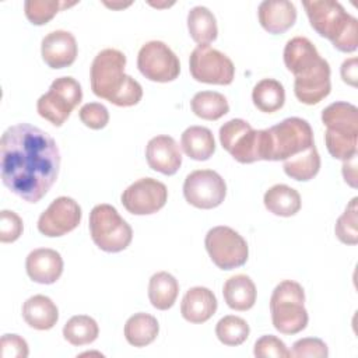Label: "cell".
Masks as SVG:
<instances>
[{
    "label": "cell",
    "mask_w": 358,
    "mask_h": 358,
    "mask_svg": "<svg viewBox=\"0 0 358 358\" xmlns=\"http://www.w3.org/2000/svg\"><path fill=\"white\" fill-rule=\"evenodd\" d=\"M22 317L35 330H49L59 320V309L49 296L38 294L24 302Z\"/></svg>",
    "instance_id": "7402d4cb"
},
{
    "label": "cell",
    "mask_w": 358,
    "mask_h": 358,
    "mask_svg": "<svg viewBox=\"0 0 358 358\" xmlns=\"http://www.w3.org/2000/svg\"><path fill=\"white\" fill-rule=\"evenodd\" d=\"M358 199L354 197L344 213L337 218L334 232L340 242L345 245H357L358 243Z\"/></svg>",
    "instance_id": "d590c367"
},
{
    "label": "cell",
    "mask_w": 358,
    "mask_h": 358,
    "mask_svg": "<svg viewBox=\"0 0 358 358\" xmlns=\"http://www.w3.org/2000/svg\"><path fill=\"white\" fill-rule=\"evenodd\" d=\"M25 270L28 277L35 282L53 284L63 273V259L55 249L38 248L28 253Z\"/></svg>",
    "instance_id": "ac0fdd59"
},
{
    "label": "cell",
    "mask_w": 358,
    "mask_h": 358,
    "mask_svg": "<svg viewBox=\"0 0 358 358\" xmlns=\"http://www.w3.org/2000/svg\"><path fill=\"white\" fill-rule=\"evenodd\" d=\"M357 57H350L343 62L340 73L341 78L345 84L351 87H357V80H358V64H357Z\"/></svg>",
    "instance_id": "7bdbcfd3"
},
{
    "label": "cell",
    "mask_w": 358,
    "mask_h": 358,
    "mask_svg": "<svg viewBox=\"0 0 358 358\" xmlns=\"http://www.w3.org/2000/svg\"><path fill=\"white\" fill-rule=\"evenodd\" d=\"M259 22L268 34H284L296 21V8L288 0H264L257 8Z\"/></svg>",
    "instance_id": "d6986e66"
},
{
    "label": "cell",
    "mask_w": 358,
    "mask_h": 358,
    "mask_svg": "<svg viewBox=\"0 0 358 358\" xmlns=\"http://www.w3.org/2000/svg\"><path fill=\"white\" fill-rule=\"evenodd\" d=\"M76 3H66L59 0H27L24 3V13L28 21L34 25H43L49 22L62 8Z\"/></svg>",
    "instance_id": "e575fe53"
},
{
    "label": "cell",
    "mask_w": 358,
    "mask_h": 358,
    "mask_svg": "<svg viewBox=\"0 0 358 358\" xmlns=\"http://www.w3.org/2000/svg\"><path fill=\"white\" fill-rule=\"evenodd\" d=\"M324 143L329 154L336 159L345 161L358 152V136L355 134H340L326 130Z\"/></svg>",
    "instance_id": "8d00e7d4"
},
{
    "label": "cell",
    "mask_w": 358,
    "mask_h": 358,
    "mask_svg": "<svg viewBox=\"0 0 358 358\" xmlns=\"http://www.w3.org/2000/svg\"><path fill=\"white\" fill-rule=\"evenodd\" d=\"M284 172L294 180L306 182L313 179L320 169V155L316 145H310L305 151L284 161Z\"/></svg>",
    "instance_id": "4dcf8cb0"
},
{
    "label": "cell",
    "mask_w": 358,
    "mask_h": 358,
    "mask_svg": "<svg viewBox=\"0 0 358 358\" xmlns=\"http://www.w3.org/2000/svg\"><path fill=\"white\" fill-rule=\"evenodd\" d=\"M206 250L221 270H234L246 263L249 248L242 235L227 225L211 228L204 239Z\"/></svg>",
    "instance_id": "9c48e42d"
},
{
    "label": "cell",
    "mask_w": 358,
    "mask_h": 358,
    "mask_svg": "<svg viewBox=\"0 0 358 358\" xmlns=\"http://www.w3.org/2000/svg\"><path fill=\"white\" fill-rule=\"evenodd\" d=\"M253 105L264 113L277 112L284 106L285 91L280 81L274 78L260 80L252 91Z\"/></svg>",
    "instance_id": "f546056e"
},
{
    "label": "cell",
    "mask_w": 358,
    "mask_h": 358,
    "mask_svg": "<svg viewBox=\"0 0 358 358\" xmlns=\"http://www.w3.org/2000/svg\"><path fill=\"white\" fill-rule=\"evenodd\" d=\"M187 29L199 45H210L217 39L218 27L214 14L204 6H196L187 13Z\"/></svg>",
    "instance_id": "f1b7e54d"
},
{
    "label": "cell",
    "mask_w": 358,
    "mask_h": 358,
    "mask_svg": "<svg viewBox=\"0 0 358 358\" xmlns=\"http://www.w3.org/2000/svg\"><path fill=\"white\" fill-rule=\"evenodd\" d=\"M90 234L94 243L103 252L124 250L131 239L133 229L110 204H96L90 213Z\"/></svg>",
    "instance_id": "8992f818"
},
{
    "label": "cell",
    "mask_w": 358,
    "mask_h": 358,
    "mask_svg": "<svg viewBox=\"0 0 358 358\" xmlns=\"http://www.w3.org/2000/svg\"><path fill=\"white\" fill-rule=\"evenodd\" d=\"M24 225L21 217L10 210L0 211V242H15L22 234Z\"/></svg>",
    "instance_id": "60d3db41"
},
{
    "label": "cell",
    "mask_w": 358,
    "mask_h": 358,
    "mask_svg": "<svg viewBox=\"0 0 358 358\" xmlns=\"http://www.w3.org/2000/svg\"><path fill=\"white\" fill-rule=\"evenodd\" d=\"M222 295L231 309L243 312L253 308L257 291L255 282L249 275L235 274L225 281L222 287Z\"/></svg>",
    "instance_id": "cb8c5ba5"
},
{
    "label": "cell",
    "mask_w": 358,
    "mask_h": 358,
    "mask_svg": "<svg viewBox=\"0 0 358 358\" xmlns=\"http://www.w3.org/2000/svg\"><path fill=\"white\" fill-rule=\"evenodd\" d=\"M302 6L310 27L344 53L358 48V20L334 0H305Z\"/></svg>",
    "instance_id": "3957f363"
},
{
    "label": "cell",
    "mask_w": 358,
    "mask_h": 358,
    "mask_svg": "<svg viewBox=\"0 0 358 358\" xmlns=\"http://www.w3.org/2000/svg\"><path fill=\"white\" fill-rule=\"evenodd\" d=\"M330 66L329 62L323 57L312 70L295 77L294 81L295 96L305 105L319 103L330 94Z\"/></svg>",
    "instance_id": "9a60e30c"
},
{
    "label": "cell",
    "mask_w": 358,
    "mask_h": 358,
    "mask_svg": "<svg viewBox=\"0 0 358 358\" xmlns=\"http://www.w3.org/2000/svg\"><path fill=\"white\" fill-rule=\"evenodd\" d=\"M81 99L83 90L80 83L73 77H59L50 84L49 91L39 96L36 110L41 117L59 127L69 119Z\"/></svg>",
    "instance_id": "ba28073f"
},
{
    "label": "cell",
    "mask_w": 358,
    "mask_h": 358,
    "mask_svg": "<svg viewBox=\"0 0 358 358\" xmlns=\"http://www.w3.org/2000/svg\"><path fill=\"white\" fill-rule=\"evenodd\" d=\"M329 355L327 345L323 340L316 337H305L299 338L292 344V350L289 351V357L301 358V357H313V358H326Z\"/></svg>",
    "instance_id": "ab89813d"
},
{
    "label": "cell",
    "mask_w": 358,
    "mask_h": 358,
    "mask_svg": "<svg viewBox=\"0 0 358 358\" xmlns=\"http://www.w3.org/2000/svg\"><path fill=\"white\" fill-rule=\"evenodd\" d=\"M186 201L201 210L218 207L227 196V185L222 176L213 169H196L183 182Z\"/></svg>",
    "instance_id": "7c38bea8"
},
{
    "label": "cell",
    "mask_w": 358,
    "mask_h": 358,
    "mask_svg": "<svg viewBox=\"0 0 358 358\" xmlns=\"http://www.w3.org/2000/svg\"><path fill=\"white\" fill-rule=\"evenodd\" d=\"M80 204L67 196L55 199L38 218V231L49 238L63 236L76 229L81 221Z\"/></svg>",
    "instance_id": "5bb4252c"
},
{
    "label": "cell",
    "mask_w": 358,
    "mask_h": 358,
    "mask_svg": "<svg viewBox=\"0 0 358 358\" xmlns=\"http://www.w3.org/2000/svg\"><path fill=\"white\" fill-rule=\"evenodd\" d=\"M179 294L178 280L168 271H158L151 275L148 282V299L158 310L173 306Z\"/></svg>",
    "instance_id": "4316f807"
},
{
    "label": "cell",
    "mask_w": 358,
    "mask_h": 358,
    "mask_svg": "<svg viewBox=\"0 0 358 358\" xmlns=\"http://www.w3.org/2000/svg\"><path fill=\"white\" fill-rule=\"evenodd\" d=\"M98 334V323L88 315H76L70 317L63 327L64 340L76 347L94 343Z\"/></svg>",
    "instance_id": "d6a6232c"
},
{
    "label": "cell",
    "mask_w": 358,
    "mask_h": 358,
    "mask_svg": "<svg viewBox=\"0 0 358 358\" xmlns=\"http://www.w3.org/2000/svg\"><path fill=\"white\" fill-rule=\"evenodd\" d=\"M284 64L294 77L302 76L312 70L319 62L320 55L316 46L305 36H295L285 43Z\"/></svg>",
    "instance_id": "44dd1931"
},
{
    "label": "cell",
    "mask_w": 358,
    "mask_h": 358,
    "mask_svg": "<svg viewBox=\"0 0 358 358\" xmlns=\"http://www.w3.org/2000/svg\"><path fill=\"white\" fill-rule=\"evenodd\" d=\"M249 324L245 319L235 316V315H227L222 319L218 320L215 326V336L217 338L224 344L229 347L241 345L246 341L249 337Z\"/></svg>",
    "instance_id": "836d02e7"
},
{
    "label": "cell",
    "mask_w": 358,
    "mask_h": 358,
    "mask_svg": "<svg viewBox=\"0 0 358 358\" xmlns=\"http://www.w3.org/2000/svg\"><path fill=\"white\" fill-rule=\"evenodd\" d=\"M264 207L274 215L292 217L301 210V194L291 186L278 183L271 186L263 197Z\"/></svg>",
    "instance_id": "484cf974"
},
{
    "label": "cell",
    "mask_w": 358,
    "mask_h": 358,
    "mask_svg": "<svg viewBox=\"0 0 358 358\" xmlns=\"http://www.w3.org/2000/svg\"><path fill=\"white\" fill-rule=\"evenodd\" d=\"M1 358H27L29 354L27 341L18 334H4L0 340Z\"/></svg>",
    "instance_id": "b9f144b4"
},
{
    "label": "cell",
    "mask_w": 358,
    "mask_h": 358,
    "mask_svg": "<svg viewBox=\"0 0 358 358\" xmlns=\"http://www.w3.org/2000/svg\"><path fill=\"white\" fill-rule=\"evenodd\" d=\"M120 200L130 214L150 215L165 206L168 189L162 182L154 178H141L123 190Z\"/></svg>",
    "instance_id": "4fadbf2b"
},
{
    "label": "cell",
    "mask_w": 358,
    "mask_h": 358,
    "mask_svg": "<svg viewBox=\"0 0 358 358\" xmlns=\"http://www.w3.org/2000/svg\"><path fill=\"white\" fill-rule=\"evenodd\" d=\"M343 176L345 183L351 187H357V155L343 161Z\"/></svg>",
    "instance_id": "ee69618b"
},
{
    "label": "cell",
    "mask_w": 358,
    "mask_h": 358,
    "mask_svg": "<svg viewBox=\"0 0 358 358\" xmlns=\"http://www.w3.org/2000/svg\"><path fill=\"white\" fill-rule=\"evenodd\" d=\"M267 130V154L266 161H285L310 145L313 130L310 124L301 117H287Z\"/></svg>",
    "instance_id": "5b68a950"
},
{
    "label": "cell",
    "mask_w": 358,
    "mask_h": 358,
    "mask_svg": "<svg viewBox=\"0 0 358 358\" xmlns=\"http://www.w3.org/2000/svg\"><path fill=\"white\" fill-rule=\"evenodd\" d=\"M192 112L204 120H218L229 112L227 98L215 91H200L190 101Z\"/></svg>",
    "instance_id": "1f68e13d"
},
{
    "label": "cell",
    "mask_w": 358,
    "mask_h": 358,
    "mask_svg": "<svg viewBox=\"0 0 358 358\" xmlns=\"http://www.w3.org/2000/svg\"><path fill=\"white\" fill-rule=\"evenodd\" d=\"M189 70L199 83L229 85L235 77L232 60L210 45H199L189 57Z\"/></svg>",
    "instance_id": "30bf717a"
},
{
    "label": "cell",
    "mask_w": 358,
    "mask_h": 358,
    "mask_svg": "<svg viewBox=\"0 0 358 358\" xmlns=\"http://www.w3.org/2000/svg\"><path fill=\"white\" fill-rule=\"evenodd\" d=\"M137 67L147 80L155 83L173 81L180 73L178 56L161 41H150L140 48Z\"/></svg>",
    "instance_id": "8fae6325"
},
{
    "label": "cell",
    "mask_w": 358,
    "mask_h": 358,
    "mask_svg": "<svg viewBox=\"0 0 358 358\" xmlns=\"http://www.w3.org/2000/svg\"><path fill=\"white\" fill-rule=\"evenodd\" d=\"M303 303L305 291L299 282L284 280L277 284L270 298L274 329L282 334H296L302 331L309 320Z\"/></svg>",
    "instance_id": "277c9868"
},
{
    "label": "cell",
    "mask_w": 358,
    "mask_h": 358,
    "mask_svg": "<svg viewBox=\"0 0 358 358\" xmlns=\"http://www.w3.org/2000/svg\"><path fill=\"white\" fill-rule=\"evenodd\" d=\"M253 354L257 358H288L289 350L285 343L275 336H262L255 343Z\"/></svg>",
    "instance_id": "74e56055"
},
{
    "label": "cell",
    "mask_w": 358,
    "mask_h": 358,
    "mask_svg": "<svg viewBox=\"0 0 358 358\" xmlns=\"http://www.w3.org/2000/svg\"><path fill=\"white\" fill-rule=\"evenodd\" d=\"M126 56L117 49H103L92 60L90 70L91 90L116 106H133L143 98L137 80L124 74Z\"/></svg>",
    "instance_id": "7a4b0ae2"
},
{
    "label": "cell",
    "mask_w": 358,
    "mask_h": 358,
    "mask_svg": "<svg viewBox=\"0 0 358 358\" xmlns=\"http://www.w3.org/2000/svg\"><path fill=\"white\" fill-rule=\"evenodd\" d=\"M218 302L214 292L206 287H192L180 302V313L185 320L199 324L207 322L217 310Z\"/></svg>",
    "instance_id": "ffe728a7"
},
{
    "label": "cell",
    "mask_w": 358,
    "mask_h": 358,
    "mask_svg": "<svg viewBox=\"0 0 358 358\" xmlns=\"http://www.w3.org/2000/svg\"><path fill=\"white\" fill-rule=\"evenodd\" d=\"M322 122L326 130L340 134L358 136V109L350 102H333L322 112Z\"/></svg>",
    "instance_id": "603a6c76"
},
{
    "label": "cell",
    "mask_w": 358,
    "mask_h": 358,
    "mask_svg": "<svg viewBox=\"0 0 358 358\" xmlns=\"http://www.w3.org/2000/svg\"><path fill=\"white\" fill-rule=\"evenodd\" d=\"M80 120L92 130L103 129L109 122V112L105 105L99 102H88L81 106L78 112Z\"/></svg>",
    "instance_id": "f35d334b"
},
{
    "label": "cell",
    "mask_w": 358,
    "mask_h": 358,
    "mask_svg": "<svg viewBox=\"0 0 358 358\" xmlns=\"http://www.w3.org/2000/svg\"><path fill=\"white\" fill-rule=\"evenodd\" d=\"M159 331L158 320L144 312L134 313L126 320L124 324V337L130 345L145 347L151 344Z\"/></svg>",
    "instance_id": "83f0119b"
},
{
    "label": "cell",
    "mask_w": 358,
    "mask_h": 358,
    "mask_svg": "<svg viewBox=\"0 0 358 358\" xmlns=\"http://www.w3.org/2000/svg\"><path fill=\"white\" fill-rule=\"evenodd\" d=\"M56 141L29 123L10 126L0 140V175L4 186L28 203H38L59 176Z\"/></svg>",
    "instance_id": "6da1fadb"
},
{
    "label": "cell",
    "mask_w": 358,
    "mask_h": 358,
    "mask_svg": "<svg viewBox=\"0 0 358 358\" xmlns=\"http://www.w3.org/2000/svg\"><path fill=\"white\" fill-rule=\"evenodd\" d=\"M77 42L71 32L56 29L43 36L41 55L50 69H64L74 63L77 57Z\"/></svg>",
    "instance_id": "2e32d148"
},
{
    "label": "cell",
    "mask_w": 358,
    "mask_h": 358,
    "mask_svg": "<svg viewBox=\"0 0 358 358\" xmlns=\"http://www.w3.org/2000/svg\"><path fill=\"white\" fill-rule=\"evenodd\" d=\"M103 4L108 6V7H110V8H124V7L130 6L131 3H130V1H129V3H108V1H105Z\"/></svg>",
    "instance_id": "f6af8a7d"
},
{
    "label": "cell",
    "mask_w": 358,
    "mask_h": 358,
    "mask_svg": "<svg viewBox=\"0 0 358 358\" xmlns=\"http://www.w3.org/2000/svg\"><path fill=\"white\" fill-rule=\"evenodd\" d=\"M147 164L152 171L175 175L182 165V152L173 137L159 134L152 137L145 147Z\"/></svg>",
    "instance_id": "e0dca14e"
},
{
    "label": "cell",
    "mask_w": 358,
    "mask_h": 358,
    "mask_svg": "<svg viewBox=\"0 0 358 358\" xmlns=\"http://www.w3.org/2000/svg\"><path fill=\"white\" fill-rule=\"evenodd\" d=\"M183 152L194 161H207L215 151V140L210 129L190 126L180 136Z\"/></svg>",
    "instance_id": "d4e9b609"
},
{
    "label": "cell",
    "mask_w": 358,
    "mask_h": 358,
    "mask_svg": "<svg viewBox=\"0 0 358 358\" xmlns=\"http://www.w3.org/2000/svg\"><path fill=\"white\" fill-rule=\"evenodd\" d=\"M220 143L241 164L264 161L266 129L255 130L243 119H231L220 127Z\"/></svg>",
    "instance_id": "52a82bcc"
}]
</instances>
